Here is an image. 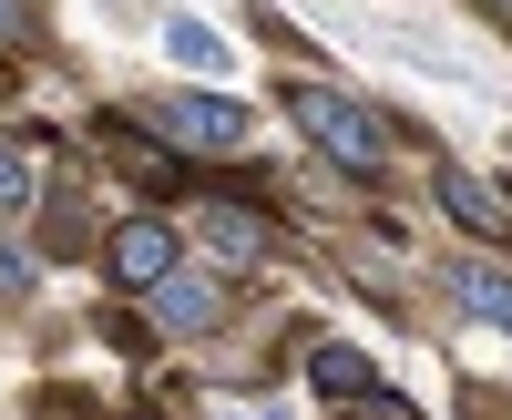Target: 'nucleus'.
<instances>
[{"label": "nucleus", "instance_id": "1", "mask_svg": "<svg viewBox=\"0 0 512 420\" xmlns=\"http://www.w3.org/2000/svg\"><path fill=\"white\" fill-rule=\"evenodd\" d=\"M287 113H297V134H308L328 164H349V175H379V123L349 103V93H328V82H287Z\"/></svg>", "mask_w": 512, "mask_h": 420}, {"label": "nucleus", "instance_id": "2", "mask_svg": "<svg viewBox=\"0 0 512 420\" xmlns=\"http://www.w3.org/2000/svg\"><path fill=\"white\" fill-rule=\"evenodd\" d=\"M103 277H113V287H154V277H175V226H154V216L113 226V236H103Z\"/></svg>", "mask_w": 512, "mask_h": 420}, {"label": "nucleus", "instance_id": "3", "mask_svg": "<svg viewBox=\"0 0 512 420\" xmlns=\"http://www.w3.org/2000/svg\"><path fill=\"white\" fill-rule=\"evenodd\" d=\"M431 185H441V205H451V216L472 226V236H492V246H512V195H492V185L472 175V164H441Z\"/></svg>", "mask_w": 512, "mask_h": 420}, {"label": "nucleus", "instance_id": "4", "mask_svg": "<svg viewBox=\"0 0 512 420\" xmlns=\"http://www.w3.org/2000/svg\"><path fill=\"white\" fill-rule=\"evenodd\" d=\"M154 123H164L175 144H216V154H226V144H246V113H236V103H216V93H175Z\"/></svg>", "mask_w": 512, "mask_h": 420}, {"label": "nucleus", "instance_id": "5", "mask_svg": "<svg viewBox=\"0 0 512 420\" xmlns=\"http://www.w3.org/2000/svg\"><path fill=\"white\" fill-rule=\"evenodd\" d=\"M195 236L216 246L226 267H246V257H267V216H246V205H195Z\"/></svg>", "mask_w": 512, "mask_h": 420}, {"label": "nucleus", "instance_id": "6", "mask_svg": "<svg viewBox=\"0 0 512 420\" xmlns=\"http://www.w3.org/2000/svg\"><path fill=\"white\" fill-rule=\"evenodd\" d=\"M451 298L472 308V318H492V328H512V277L482 267V257H461V267H451Z\"/></svg>", "mask_w": 512, "mask_h": 420}, {"label": "nucleus", "instance_id": "7", "mask_svg": "<svg viewBox=\"0 0 512 420\" xmlns=\"http://www.w3.org/2000/svg\"><path fill=\"white\" fill-rule=\"evenodd\" d=\"M103 144L123 154V175H134V185H154V195H164V185H175V154H164V144H144V134H134V123H123V113L103 123Z\"/></svg>", "mask_w": 512, "mask_h": 420}, {"label": "nucleus", "instance_id": "8", "mask_svg": "<svg viewBox=\"0 0 512 420\" xmlns=\"http://www.w3.org/2000/svg\"><path fill=\"white\" fill-rule=\"evenodd\" d=\"M154 308H164V328H216V287H205V277H154Z\"/></svg>", "mask_w": 512, "mask_h": 420}, {"label": "nucleus", "instance_id": "9", "mask_svg": "<svg viewBox=\"0 0 512 420\" xmlns=\"http://www.w3.org/2000/svg\"><path fill=\"white\" fill-rule=\"evenodd\" d=\"M164 52H175V62H195V72H216V62H226V41L205 31V21H164Z\"/></svg>", "mask_w": 512, "mask_h": 420}, {"label": "nucleus", "instance_id": "10", "mask_svg": "<svg viewBox=\"0 0 512 420\" xmlns=\"http://www.w3.org/2000/svg\"><path fill=\"white\" fill-rule=\"evenodd\" d=\"M308 380H318V390H369V359H359V349H318Z\"/></svg>", "mask_w": 512, "mask_h": 420}, {"label": "nucleus", "instance_id": "11", "mask_svg": "<svg viewBox=\"0 0 512 420\" xmlns=\"http://www.w3.org/2000/svg\"><path fill=\"white\" fill-rule=\"evenodd\" d=\"M41 195V175H31V154L21 144H0V205H31Z\"/></svg>", "mask_w": 512, "mask_h": 420}, {"label": "nucleus", "instance_id": "12", "mask_svg": "<svg viewBox=\"0 0 512 420\" xmlns=\"http://www.w3.org/2000/svg\"><path fill=\"white\" fill-rule=\"evenodd\" d=\"M11 31H21V0H0V41H11Z\"/></svg>", "mask_w": 512, "mask_h": 420}, {"label": "nucleus", "instance_id": "13", "mask_svg": "<svg viewBox=\"0 0 512 420\" xmlns=\"http://www.w3.org/2000/svg\"><path fill=\"white\" fill-rule=\"evenodd\" d=\"M482 11H502V21H512V0H482Z\"/></svg>", "mask_w": 512, "mask_h": 420}]
</instances>
